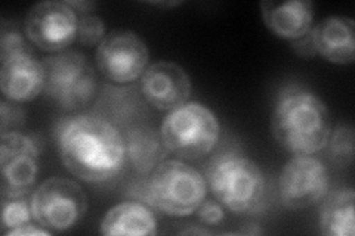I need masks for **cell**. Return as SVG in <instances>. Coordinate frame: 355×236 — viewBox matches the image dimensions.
<instances>
[{
	"instance_id": "cell-1",
	"label": "cell",
	"mask_w": 355,
	"mask_h": 236,
	"mask_svg": "<svg viewBox=\"0 0 355 236\" xmlns=\"http://www.w3.org/2000/svg\"><path fill=\"white\" fill-rule=\"evenodd\" d=\"M55 142L67 170L86 183H107L123 172L125 134L104 117H65L55 127Z\"/></svg>"
},
{
	"instance_id": "cell-2",
	"label": "cell",
	"mask_w": 355,
	"mask_h": 236,
	"mask_svg": "<svg viewBox=\"0 0 355 236\" xmlns=\"http://www.w3.org/2000/svg\"><path fill=\"white\" fill-rule=\"evenodd\" d=\"M271 131L282 148L293 155L323 151L331 133L324 100L297 84L283 87L271 116Z\"/></svg>"
},
{
	"instance_id": "cell-3",
	"label": "cell",
	"mask_w": 355,
	"mask_h": 236,
	"mask_svg": "<svg viewBox=\"0 0 355 236\" xmlns=\"http://www.w3.org/2000/svg\"><path fill=\"white\" fill-rule=\"evenodd\" d=\"M206 182L220 204L236 215L254 211L265 195L261 167L234 152L220 154L209 163Z\"/></svg>"
},
{
	"instance_id": "cell-4",
	"label": "cell",
	"mask_w": 355,
	"mask_h": 236,
	"mask_svg": "<svg viewBox=\"0 0 355 236\" xmlns=\"http://www.w3.org/2000/svg\"><path fill=\"white\" fill-rule=\"evenodd\" d=\"M160 136L166 149L178 158L196 161L215 149L220 125L215 112L198 102H187L162 121Z\"/></svg>"
},
{
	"instance_id": "cell-5",
	"label": "cell",
	"mask_w": 355,
	"mask_h": 236,
	"mask_svg": "<svg viewBox=\"0 0 355 236\" xmlns=\"http://www.w3.org/2000/svg\"><path fill=\"white\" fill-rule=\"evenodd\" d=\"M207 182L198 170L181 160H164L147 183L150 206L172 217H187L206 199Z\"/></svg>"
},
{
	"instance_id": "cell-6",
	"label": "cell",
	"mask_w": 355,
	"mask_h": 236,
	"mask_svg": "<svg viewBox=\"0 0 355 236\" xmlns=\"http://www.w3.org/2000/svg\"><path fill=\"white\" fill-rule=\"evenodd\" d=\"M44 95L62 111H79L94 102L98 77L94 65L79 52H60L43 58Z\"/></svg>"
},
{
	"instance_id": "cell-7",
	"label": "cell",
	"mask_w": 355,
	"mask_h": 236,
	"mask_svg": "<svg viewBox=\"0 0 355 236\" xmlns=\"http://www.w3.org/2000/svg\"><path fill=\"white\" fill-rule=\"evenodd\" d=\"M33 220L42 228L65 232L74 228L87 211L83 188L69 177H51L42 182L30 197Z\"/></svg>"
},
{
	"instance_id": "cell-8",
	"label": "cell",
	"mask_w": 355,
	"mask_h": 236,
	"mask_svg": "<svg viewBox=\"0 0 355 236\" xmlns=\"http://www.w3.org/2000/svg\"><path fill=\"white\" fill-rule=\"evenodd\" d=\"M43 139L36 133L9 131L0 140L2 198H26L36 186Z\"/></svg>"
},
{
	"instance_id": "cell-9",
	"label": "cell",
	"mask_w": 355,
	"mask_h": 236,
	"mask_svg": "<svg viewBox=\"0 0 355 236\" xmlns=\"http://www.w3.org/2000/svg\"><path fill=\"white\" fill-rule=\"evenodd\" d=\"M95 61L107 80L128 84L137 82L148 69L150 51L138 33L113 30L99 43Z\"/></svg>"
},
{
	"instance_id": "cell-10",
	"label": "cell",
	"mask_w": 355,
	"mask_h": 236,
	"mask_svg": "<svg viewBox=\"0 0 355 236\" xmlns=\"http://www.w3.org/2000/svg\"><path fill=\"white\" fill-rule=\"evenodd\" d=\"M330 189L327 167L311 155H295L286 163L279 179L282 204L292 210H306L320 204Z\"/></svg>"
},
{
	"instance_id": "cell-11",
	"label": "cell",
	"mask_w": 355,
	"mask_h": 236,
	"mask_svg": "<svg viewBox=\"0 0 355 236\" xmlns=\"http://www.w3.org/2000/svg\"><path fill=\"white\" fill-rule=\"evenodd\" d=\"M79 17L76 10L58 0H46L31 6L24 21L26 36L40 51L60 53L77 40Z\"/></svg>"
},
{
	"instance_id": "cell-12",
	"label": "cell",
	"mask_w": 355,
	"mask_h": 236,
	"mask_svg": "<svg viewBox=\"0 0 355 236\" xmlns=\"http://www.w3.org/2000/svg\"><path fill=\"white\" fill-rule=\"evenodd\" d=\"M141 95L157 111H173L187 104L193 93V83L180 64L159 61L148 65L141 77Z\"/></svg>"
},
{
	"instance_id": "cell-13",
	"label": "cell",
	"mask_w": 355,
	"mask_h": 236,
	"mask_svg": "<svg viewBox=\"0 0 355 236\" xmlns=\"http://www.w3.org/2000/svg\"><path fill=\"white\" fill-rule=\"evenodd\" d=\"M43 62L33 53H22L2 62L0 89L5 99L15 104H26L37 99L44 92Z\"/></svg>"
},
{
	"instance_id": "cell-14",
	"label": "cell",
	"mask_w": 355,
	"mask_h": 236,
	"mask_svg": "<svg viewBox=\"0 0 355 236\" xmlns=\"http://www.w3.org/2000/svg\"><path fill=\"white\" fill-rule=\"evenodd\" d=\"M354 19L330 15L311 30L317 55L336 65H349L355 61Z\"/></svg>"
},
{
	"instance_id": "cell-15",
	"label": "cell",
	"mask_w": 355,
	"mask_h": 236,
	"mask_svg": "<svg viewBox=\"0 0 355 236\" xmlns=\"http://www.w3.org/2000/svg\"><path fill=\"white\" fill-rule=\"evenodd\" d=\"M259 6L266 28L283 40H297L313 28L314 3L311 0H291L284 3L265 0Z\"/></svg>"
},
{
	"instance_id": "cell-16",
	"label": "cell",
	"mask_w": 355,
	"mask_h": 236,
	"mask_svg": "<svg viewBox=\"0 0 355 236\" xmlns=\"http://www.w3.org/2000/svg\"><path fill=\"white\" fill-rule=\"evenodd\" d=\"M104 236H153L157 220L150 207L137 201H125L110 208L99 224Z\"/></svg>"
},
{
	"instance_id": "cell-17",
	"label": "cell",
	"mask_w": 355,
	"mask_h": 236,
	"mask_svg": "<svg viewBox=\"0 0 355 236\" xmlns=\"http://www.w3.org/2000/svg\"><path fill=\"white\" fill-rule=\"evenodd\" d=\"M126 155L139 174H148L155 167L164 161L166 146L162 140L160 131H154L148 126H137L125 134Z\"/></svg>"
},
{
	"instance_id": "cell-18",
	"label": "cell",
	"mask_w": 355,
	"mask_h": 236,
	"mask_svg": "<svg viewBox=\"0 0 355 236\" xmlns=\"http://www.w3.org/2000/svg\"><path fill=\"white\" fill-rule=\"evenodd\" d=\"M354 201L352 188H340L327 194L320 211V229L327 236H354Z\"/></svg>"
},
{
	"instance_id": "cell-19",
	"label": "cell",
	"mask_w": 355,
	"mask_h": 236,
	"mask_svg": "<svg viewBox=\"0 0 355 236\" xmlns=\"http://www.w3.org/2000/svg\"><path fill=\"white\" fill-rule=\"evenodd\" d=\"M354 127L349 122H340L331 130L326 148L330 158L339 165H349L354 161Z\"/></svg>"
},
{
	"instance_id": "cell-20",
	"label": "cell",
	"mask_w": 355,
	"mask_h": 236,
	"mask_svg": "<svg viewBox=\"0 0 355 236\" xmlns=\"http://www.w3.org/2000/svg\"><path fill=\"white\" fill-rule=\"evenodd\" d=\"M31 46L33 44L15 22H8L6 19H2V30H0V61L5 62L6 60L17 55L33 53Z\"/></svg>"
},
{
	"instance_id": "cell-21",
	"label": "cell",
	"mask_w": 355,
	"mask_h": 236,
	"mask_svg": "<svg viewBox=\"0 0 355 236\" xmlns=\"http://www.w3.org/2000/svg\"><path fill=\"white\" fill-rule=\"evenodd\" d=\"M33 219L30 201L26 198H2V233H8L22 224L30 223Z\"/></svg>"
},
{
	"instance_id": "cell-22",
	"label": "cell",
	"mask_w": 355,
	"mask_h": 236,
	"mask_svg": "<svg viewBox=\"0 0 355 236\" xmlns=\"http://www.w3.org/2000/svg\"><path fill=\"white\" fill-rule=\"evenodd\" d=\"M107 36L105 22L101 17L87 14L79 18V26H77V42L86 48L99 46V43Z\"/></svg>"
},
{
	"instance_id": "cell-23",
	"label": "cell",
	"mask_w": 355,
	"mask_h": 236,
	"mask_svg": "<svg viewBox=\"0 0 355 236\" xmlns=\"http://www.w3.org/2000/svg\"><path fill=\"white\" fill-rule=\"evenodd\" d=\"M0 130L2 134L9 131H19L26 125V111L18 104L3 99L0 102Z\"/></svg>"
},
{
	"instance_id": "cell-24",
	"label": "cell",
	"mask_w": 355,
	"mask_h": 236,
	"mask_svg": "<svg viewBox=\"0 0 355 236\" xmlns=\"http://www.w3.org/2000/svg\"><path fill=\"white\" fill-rule=\"evenodd\" d=\"M196 212L198 220L205 224H219L225 217L224 206L218 199H205Z\"/></svg>"
},
{
	"instance_id": "cell-25",
	"label": "cell",
	"mask_w": 355,
	"mask_h": 236,
	"mask_svg": "<svg viewBox=\"0 0 355 236\" xmlns=\"http://www.w3.org/2000/svg\"><path fill=\"white\" fill-rule=\"evenodd\" d=\"M311 30H313V28H311ZM291 48H292L293 53H296L297 56H301V58H305V60L314 58V56H317L314 43H313V36H311V31L308 33V35H305L304 37L291 42Z\"/></svg>"
},
{
	"instance_id": "cell-26",
	"label": "cell",
	"mask_w": 355,
	"mask_h": 236,
	"mask_svg": "<svg viewBox=\"0 0 355 236\" xmlns=\"http://www.w3.org/2000/svg\"><path fill=\"white\" fill-rule=\"evenodd\" d=\"M51 235H52L51 230L42 228L40 224L39 226H35V224L31 223L22 224V226L15 228L6 233V236H51Z\"/></svg>"
},
{
	"instance_id": "cell-27",
	"label": "cell",
	"mask_w": 355,
	"mask_h": 236,
	"mask_svg": "<svg viewBox=\"0 0 355 236\" xmlns=\"http://www.w3.org/2000/svg\"><path fill=\"white\" fill-rule=\"evenodd\" d=\"M67 3H69L76 12H80L82 15H87L96 8V2H91V0H67Z\"/></svg>"
},
{
	"instance_id": "cell-28",
	"label": "cell",
	"mask_w": 355,
	"mask_h": 236,
	"mask_svg": "<svg viewBox=\"0 0 355 236\" xmlns=\"http://www.w3.org/2000/svg\"><path fill=\"white\" fill-rule=\"evenodd\" d=\"M181 235H210V232L203 229V228L194 226V228H188V229L181 230Z\"/></svg>"
},
{
	"instance_id": "cell-29",
	"label": "cell",
	"mask_w": 355,
	"mask_h": 236,
	"mask_svg": "<svg viewBox=\"0 0 355 236\" xmlns=\"http://www.w3.org/2000/svg\"><path fill=\"white\" fill-rule=\"evenodd\" d=\"M241 233H249V235H261L263 233V230L261 228H258L257 224H252V228H248V229H243Z\"/></svg>"
},
{
	"instance_id": "cell-30",
	"label": "cell",
	"mask_w": 355,
	"mask_h": 236,
	"mask_svg": "<svg viewBox=\"0 0 355 236\" xmlns=\"http://www.w3.org/2000/svg\"><path fill=\"white\" fill-rule=\"evenodd\" d=\"M182 2H154L151 5L154 6H160V8H173V6H180Z\"/></svg>"
}]
</instances>
